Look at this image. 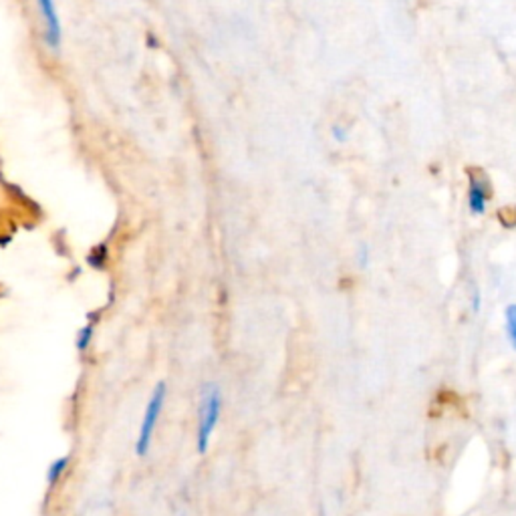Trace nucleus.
Segmentation results:
<instances>
[{
  "instance_id": "obj_1",
  "label": "nucleus",
  "mask_w": 516,
  "mask_h": 516,
  "mask_svg": "<svg viewBox=\"0 0 516 516\" xmlns=\"http://www.w3.org/2000/svg\"><path fill=\"white\" fill-rule=\"evenodd\" d=\"M222 412V395L220 389L216 385H206L202 400H200V412H198V452L206 454L208 446H210V438L219 425Z\"/></svg>"
},
{
  "instance_id": "obj_2",
  "label": "nucleus",
  "mask_w": 516,
  "mask_h": 516,
  "mask_svg": "<svg viewBox=\"0 0 516 516\" xmlns=\"http://www.w3.org/2000/svg\"><path fill=\"white\" fill-rule=\"evenodd\" d=\"M166 394H168V387L164 382H160L156 387H153L151 397H150L148 407H146V414H143V422H141V428L138 433V442H135V454L138 456H146L150 452L153 432H156V425H158V420L161 415V410H164Z\"/></svg>"
},
{
  "instance_id": "obj_3",
  "label": "nucleus",
  "mask_w": 516,
  "mask_h": 516,
  "mask_svg": "<svg viewBox=\"0 0 516 516\" xmlns=\"http://www.w3.org/2000/svg\"><path fill=\"white\" fill-rule=\"evenodd\" d=\"M468 174V182H470V190H468V206L472 214H484L486 210V202L491 200L492 196V182L488 178L486 171L482 168H466Z\"/></svg>"
},
{
  "instance_id": "obj_4",
  "label": "nucleus",
  "mask_w": 516,
  "mask_h": 516,
  "mask_svg": "<svg viewBox=\"0 0 516 516\" xmlns=\"http://www.w3.org/2000/svg\"><path fill=\"white\" fill-rule=\"evenodd\" d=\"M37 3H39V11L44 19V24H47V33H44L47 44L51 49H59L63 33H61V21H59L55 3H53V0H37Z\"/></svg>"
},
{
  "instance_id": "obj_5",
  "label": "nucleus",
  "mask_w": 516,
  "mask_h": 516,
  "mask_svg": "<svg viewBox=\"0 0 516 516\" xmlns=\"http://www.w3.org/2000/svg\"><path fill=\"white\" fill-rule=\"evenodd\" d=\"M67 466H69V456H61L49 466V470H47V484L51 488L57 486V482L61 480L63 472H65V470H67Z\"/></svg>"
},
{
  "instance_id": "obj_6",
  "label": "nucleus",
  "mask_w": 516,
  "mask_h": 516,
  "mask_svg": "<svg viewBox=\"0 0 516 516\" xmlns=\"http://www.w3.org/2000/svg\"><path fill=\"white\" fill-rule=\"evenodd\" d=\"M506 333H509L511 346L516 351V305L506 307Z\"/></svg>"
},
{
  "instance_id": "obj_7",
  "label": "nucleus",
  "mask_w": 516,
  "mask_h": 516,
  "mask_svg": "<svg viewBox=\"0 0 516 516\" xmlns=\"http://www.w3.org/2000/svg\"><path fill=\"white\" fill-rule=\"evenodd\" d=\"M498 220H501L506 229H514L516 226V208L514 206H506L498 212Z\"/></svg>"
},
{
  "instance_id": "obj_8",
  "label": "nucleus",
  "mask_w": 516,
  "mask_h": 516,
  "mask_svg": "<svg viewBox=\"0 0 516 516\" xmlns=\"http://www.w3.org/2000/svg\"><path fill=\"white\" fill-rule=\"evenodd\" d=\"M92 337H93V327L92 325H87V327L81 329L77 335V349L85 351L89 347V343H92Z\"/></svg>"
}]
</instances>
